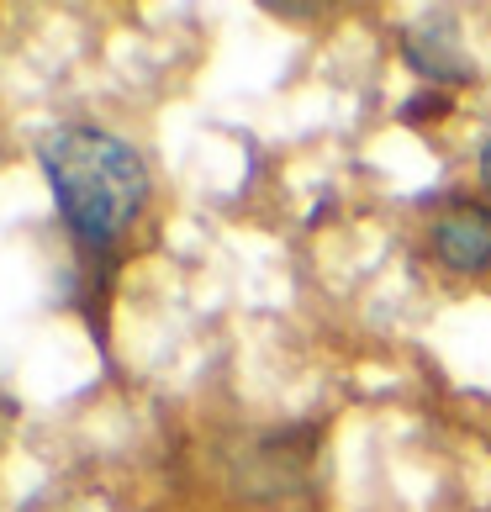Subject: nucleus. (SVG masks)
Instances as JSON below:
<instances>
[{
  "label": "nucleus",
  "mask_w": 491,
  "mask_h": 512,
  "mask_svg": "<svg viewBox=\"0 0 491 512\" xmlns=\"http://www.w3.org/2000/svg\"><path fill=\"white\" fill-rule=\"evenodd\" d=\"M37 164L80 249H111L154 191L143 154L106 127H53L37 143Z\"/></svg>",
  "instance_id": "1"
},
{
  "label": "nucleus",
  "mask_w": 491,
  "mask_h": 512,
  "mask_svg": "<svg viewBox=\"0 0 491 512\" xmlns=\"http://www.w3.org/2000/svg\"><path fill=\"white\" fill-rule=\"evenodd\" d=\"M428 249L449 275H486L491 270V206L449 201L444 217L428 227Z\"/></svg>",
  "instance_id": "2"
},
{
  "label": "nucleus",
  "mask_w": 491,
  "mask_h": 512,
  "mask_svg": "<svg viewBox=\"0 0 491 512\" xmlns=\"http://www.w3.org/2000/svg\"><path fill=\"white\" fill-rule=\"evenodd\" d=\"M402 59L418 69L423 80H444V85H470L476 80V64H470V53L460 43V27H455L449 11L402 27Z\"/></svg>",
  "instance_id": "3"
},
{
  "label": "nucleus",
  "mask_w": 491,
  "mask_h": 512,
  "mask_svg": "<svg viewBox=\"0 0 491 512\" xmlns=\"http://www.w3.org/2000/svg\"><path fill=\"white\" fill-rule=\"evenodd\" d=\"M476 169H481V185L491 191V138L481 143V154H476Z\"/></svg>",
  "instance_id": "4"
}]
</instances>
